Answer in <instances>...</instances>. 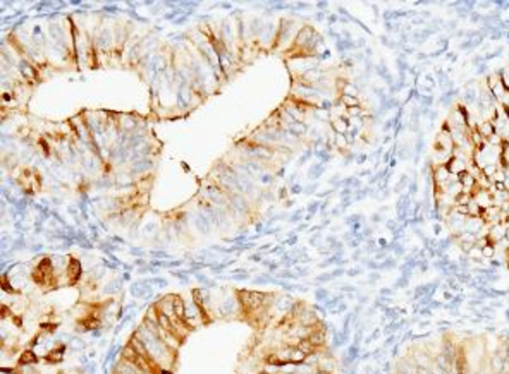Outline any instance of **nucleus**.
<instances>
[{
  "label": "nucleus",
  "instance_id": "7",
  "mask_svg": "<svg viewBox=\"0 0 509 374\" xmlns=\"http://www.w3.org/2000/svg\"><path fill=\"white\" fill-rule=\"evenodd\" d=\"M60 374H64V372H60Z\"/></svg>",
  "mask_w": 509,
  "mask_h": 374
},
{
  "label": "nucleus",
  "instance_id": "1",
  "mask_svg": "<svg viewBox=\"0 0 509 374\" xmlns=\"http://www.w3.org/2000/svg\"><path fill=\"white\" fill-rule=\"evenodd\" d=\"M239 299L243 302V306L248 311H254V309H260L262 304L265 301V295L260 294V292H241Z\"/></svg>",
  "mask_w": 509,
  "mask_h": 374
},
{
  "label": "nucleus",
  "instance_id": "2",
  "mask_svg": "<svg viewBox=\"0 0 509 374\" xmlns=\"http://www.w3.org/2000/svg\"><path fill=\"white\" fill-rule=\"evenodd\" d=\"M308 340H310V343L311 345H315V347H320V345H323L325 343V330L323 328H311V333L308 335Z\"/></svg>",
  "mask_w": 509,
  "mask_h": 374
},
{
  "label": "nucleus",
  "instance_id": "4",
  "mask_svg": "<svg viewBox=\"0 0 509 374\" xmlns=\"http://www.w3.org/2000/svg\"><path fill=\"white\" fill-rule=\"evenodd\" d=\"M296 348H298V350H301L306 357L310 355V353H313V352H315V345H311V343H310V340H308V338L301 340V342L298 343V347H296Z\"/></svg>",
  "mask_w": 509,
  "mask_h": 374
},
{
  "label": "nucleus",
  "instance_id": "6",
  "mask_svg": "<svg viewBox=\"0 0 509 374\" xmlns=\"http://www.w3.org/2000/svg\"><path fill=\"white\" fill-rule=\"evenodd\" d=\"M36 360V357H35V353H33L31 350H28V352H24L23 355H21V359H19V362L21 364H33Z\"/></svg>",
  "mask_w": 509,
  "mask_h": 374
},
{
  "label": "nucleus",
  "instance_id": "3",
  "mask_svg": "<svg viewBox=\"0 0 509 374\" xmlns=\"http://www.w3.org/2000/svg\"><path fill=\"white\" fill-rule=\"evenodd\" d=\"M67 275H69V278H71V282H76L77 278L81 277V265H79V261H77V260H71V263H69V266H67Z\"/></svg>",
  "mask_w": 509,
  "mask_h": 374
},
{
  "label": "nucleus",
  "instance_id": "5",
  "mask_svg": "<svg viewBox=\"0 0 509 374\" xmlns=\"http://www.w3.org/2000/svg\"><path fill=\"white\" fill-rule=\"evenodd\" d=\"M174 312H176V316L179 318V321H183L184 319V304L181 299H174Z\"/></svg>",
  "mask_w": 509,
  "mask_h": 374
}]
</instances>
